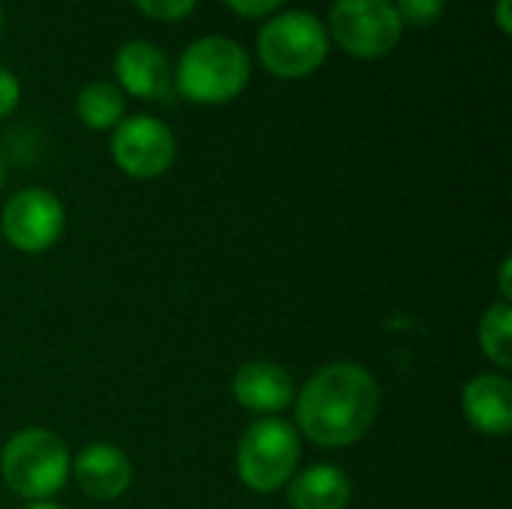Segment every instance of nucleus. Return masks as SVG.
<instances>
[{
  "label": "nucleus",
  "mask_w": 512,
  "mask_h": 509,
  "mask_svg": "<svg viewBox=\"0 0 512 509\" xmlns=\"http://www.w3.org/2000/svg\"><path fill=\"white\" fill-rule=\"evenodd\" d=\"M0 509H3V507H0Z\"/></svg>",
  "instance_id": "393cba45"
},
{
  "label": "nucleus",
  "mask_w": 512,
  "mask_h": 509,
  "mask_svg": "<svg viewBox=\"0 0 512 509\" xmlns=\"http://www.w3.org/2000/svg\"><path fill=\"white\" fill-rule=\"evenodd\" d=\"M111 156H114V165L126 177L156 180L174 165L177 141H174V132L162 120L150 114H135V117H123L114 126Z\"/></svg>",
  "instance_id": "6e6552de"
},
{
  "label": "nucleus",
  "mask_w": 512,
  "mask_h": 509,
  "mask_svg": "<svg viewBox=\"0 0 512 509\" xmlns=\"http://www.w3.org/2000/svg\"><path fill=\"white\" fill-rule=\"evenodd\" d=\"M291 509H348L354 486L351 477L336 465H309L291 477L285 486Z\"/></svg>",
  "instance_id": "ddd939ff"
},
{
  "label": "nucleus",
  "mask_w": 512,
  "mask_h": 509,
  "mask_svg": "<svg viewBox=\"0 0 512 509\" xmlns=\"http://www.w3.org/2000/svg\"><path fill=\"white\" fill-rule=\"evenodd\" d=\"M114 72L120 87L135 99H165L171 93V63L150 42L132 39L120 45L114 57Z\"/></svg>",
  "instance_id": "f8f14e48"
},
{
  "label": "nucleus",
  "mask_w": 512,
  "mask_h": 509,
  "mask_svg": "<svg viewBox=\"0 0 512 509\" xmlns=\"http://www.w3.org/2000/svg\"><path fill=\"white\" fill-rule=\"evenodd\" d=\"M510 270H512V258H504V264H501V300H504V303H510V297H512Z\"/></svg>",
  "instance_id": "412c9836"
},
{
  "label": "nucleus",
  "mask_w": 512,
  "mask_h": 509,
  "mask_svg": "<svg viewBox=\"0 0 512 509\" xmlns=\"http://www.w3.org/2000/svg\"><path fill=\"white\" fill-rule=\"evenodd\" d=\"M303 441L294 423L282 417H258L237 444V477L255 495H273L300 471Z\"/></svg>",
  "instance_id": "20e7f679"
},
{
  "label": "nucleus",
  "mask_w": 512,
  "mask_h": 509,
  "mask_svg": "<svg viewBox=\"0 0 512 509\" xmlns=\"http://www.w3.org/2000/svg\"><path fill=\"white\" fill-rule=\"evenodd\" d=\"M252 66L240 42L228 36L195 39L177 63V93L195 105H222L243 93Z\"/></svg>",
  "instance_id": "7ed1b4c3"
},
{
  "label": "nucleus",
  "mask_w": 512,
  "mask_h": 509,
  "mask_svg": "<svg viewBox=\"0 0 512 509\" xmlns=\"http://www.w3.org/2000/svg\"><path fill=\"white\" fill-rule=\"evenodd\" d=\"M72 468V453L63 438L45 426H24L0 450V477L6 489L27 504L54 498Z\"/></svg>",
  "instance_id": "f03ea898"
},
{
  "label": "nucleus",
  "mask_w": 512,
  "mask_h": 509,
  "mask_svg": "<svg viewBox=\"0 0 512 509\" xmlns=\"http://www.w3.org/2000/svg\"><path fill=\"white\" fill-rule=\"evenodd\" d=\"M75 114L87 129L108 132L123 120L126 96L120 87H114L108 81H90L87 87H81V93L75 99Z\"/></svg>",
  "instance_id": "4468645a"
},
{
  "label": "nucleus",
  "mask_w": 512,
  "mask_h": 509,
  "mask_svg": "<svg viewBox=\"0 0 512 509\" xmlns=\"http://www.w3.org/2000/svg\"><path fill=\"white\" fill-rule=\"evenodd\" d=\"M0 27H3V9H0Z\"/></svg>",
  "instance_id": "b1692460"
},
{
  "label": "nucleus",
  "mask_w": 512,
  "mask_h": 509,
  "mask_svg": "<svg viewBox=\"0 0 512 509\" xmlns=\"http://www.w3.org/2000/svg\"><path fill=\"white\" fill-rule=\"evenodd\" d=\"M24 509H66V507H57V504H51V501H36V504H27Z\"/></svg>",
  "instance_id": "4be33fe9"
},
{
  "label": "nucleus",
  "mask_w": 512,
  "mask_h": 509,
  "mask_svg": "<svg viewBox=\"0 0 512 509\" xmlns=\"http://www.w3.org/2000/svg\"><path fill=\"white\" fill-rule=\"evenodd\" d=\"M3 183H6V165H3V156H0V192H3Z\"/></svg>",
  "instance_id": "5701e85b"
},
{
  "label": "nucleus",
  "mask_w": 512,
  "mask_h": 509,
  "mask_svg": "<svg viewBox=\"0 0 512 509\" xmlns=\"http://www.w3.org/2000/svg\"><path fill=\"white\" fill-rule=\"evenodd\" d=\"M381 411V387L360 363L318 369L294 396V429L324 450L360 444Z\"/></svg>",
  "instance_id": "f257e3e1"
},
{
  "label": "nucleus",
  "mask_w": 512,
  "mask_h": 509,
  "mask_svg": "<svg viewBox=\"0 0 512 509\" xmlns=\"http://www.w3.org/2000/svg\"><path fill=\"white\" fill-rule=\"evenodd\" d=\"M477 342H480V351L489 363L498 366V372H510L512 369V306L498 300L492 303L480 324H477Z\"/></svg>",
  "instance_id": "2eb2a0df"
},
{
  "label": "nucleus",
  "mask_w": 512,
  "mask_h": 509,
  "mask_svg": "<svg viewBox=\"0 0 512 509\" xmlns=\"http://www.w3.org/2000/svg\"><path fill=\"white\" fill-rule=\"evenodd\" d=\"M18 99H21V84H18V78H15L6 66H0V120L9 117V114L18 108Z\"/></svg>",
  "instance_id": "a211bd4d"
},
{
  "label": "nucleus",
  "mask_w": 512,
  "mask_h": 509,
  "mask_svg": "<svg viewBox=\"0 0 512 509\" xmlns=\"http://www.w3.org/2000/svg\"><path fill=\"white\" fill-rule=\"evenodd\" d=\"M198 0H135V6L156 21H180L195 9Z\"/></svg>",
  "instance_id": "f3484780"
},
{
  "label": "nucleus",
  "mask_w": 512,
  "mask_h": 509,
  "mask_svg": "<svg viewBox=\"0 0 512 509\" xmlns=\"http://www.w3.org/2000/svg\"><path fill=\"white\" fill-rule=\"evenodd\" d=\"M495 21H498V27H501V33H504V36H510V33H512L510 0H498V6H495Z\"/></svg>",
  "instance_id": "aec40b11"
},
{
  "label": "nucleus",
  "mask_w": 512,
  "mask_h": 509,
  "mask_svg": "<svg viewBox=\"0 0 512 509\" xmlns=\"http://www.w3.org/2000/svg\"><path fill=\"white\" fill-rule=\"evenodd\" d=\"M327 36H333L351 57L375 60L399 45L402 21L393 0H336Z\"/></svg>",
  "instance_id": "423d86ee"
},
{
  "label": "nucleus",
  "mask_w": 512,
  "mask_h": 509,
  "mask_svg": "<svg viewBox=\"0 0 512 509\" xmlns=\"http://www.w3.org/2000/svg\"><path fill=\"white\" fill-rule=\"evenodd\" d=\"M237 15H243V18H264V15H270L273 9H279L285 0H225Z\"/></svg>",
  "instance_id": "6ab92c4d"
},
{
  "label": "nucleus",
  "mask_w": 512,
  "mask_h": 509,
  "mask_svg": "<svg viewBox=\"0 0 512 509\" xmlns=\"http://www.w3.org/2000/svg\"><path fill=\"white\" fill-rule=\"evenodd\" d=\"M462 414L480 432L504 438L512 429V381L504 372L474 375L462 387Z\"/></svg>",
  "instance_id": "9b49d317"
},
{
  "label": "nucleus",
  "mask_w": 512,
  "mask_h": 509,
  "mask_svg": "<svg viewBox=\"0 0 512 509\" xmlns=\"http://www.w3.org/2000/svg\"><path fill=\"white\" fill-rule=\"evenodd\" d=\"M330 51L327 27L306 9L273 15L258 33V57L279 78H303L315 72Z\"/></svg>",
  "instance_id": "39448f33"
},
{
  "label": "nucleus",
  "mask_w": 512,
  "mask_h": 509,
  "mask_svg": "<svg viewBox=\"0 0 512 509\" xmlns=\"http://www.w3.org/2000/svg\"><path fill=\"white\" fill-rule=\"evenodd\" d=\"M69 477L90 501H117L129 492L135 480L132 459L126 450L108 441H93L72 456Z\"/></svg>",
  "instance_id": "1a4fd4ad"
},
{
  "label": "nucleus",
  "mask_w": 512,
  "mask_h": 509,
  "mask_svg": "<svg viewBox=\"0 0 512 509\" xmlns=\"http://www.w3.org/2000/svg\"><path fill=\"white\" fill-rule=\"evenodd\" d=\"M393 6L399 12L402 27L405 24H411V27H429V24L441 21V15L447 9V0H396Z\"/></svg>",
  "instance_id": "dca6fc26"
},
{
  "label": "nucleus",
  "mask_w": 512,
  "mask_h": 509,
  "mask_svg": "<svg viewBox=\"0 0 512 509\" xmlns=\"http://www.w3.org/2000/svg\"><path fill=\"white\" fill-rule=\"evenodd\" d=\"M231 393L237 405L258 417H279L294 405L297 384L282 363L273 360H249L234 372Z\"/></svg>",
  "instance_id": "9d476101"
},
{
  "label": "nucleus",
  "mask_w": 512,
  "mask_h": 509,
  "mask_svg": "<svg viewBox=\"0 0 512 509\" xmlns=\"http://www.w3.org/2000/svg\"><path fill=\"white\" fill-rule=\"evenodd\" d=\"M63 231H66V207L48 189L27 186L3 204L0 234L15 252L42 255L60 243Z\"/></svg>",
  "instance_id": "0eeeda50"
}]
</instances>
